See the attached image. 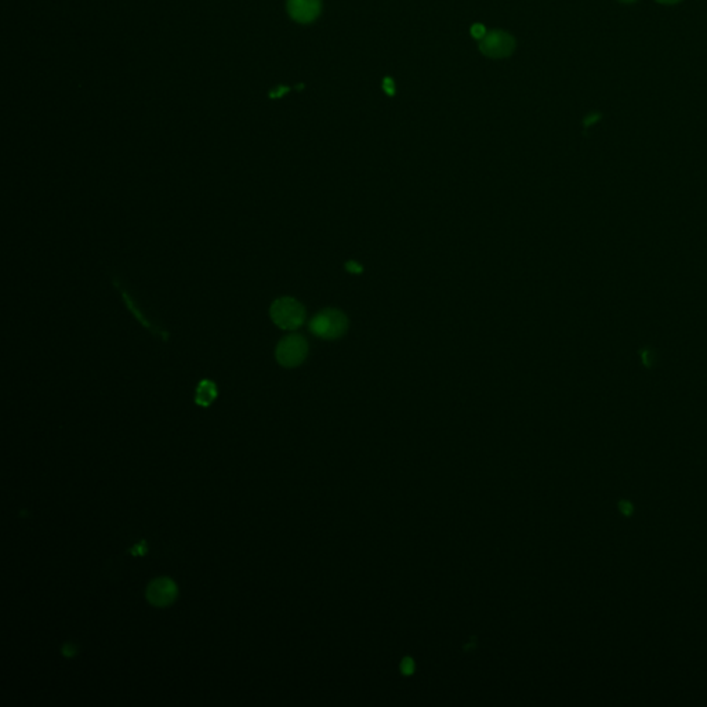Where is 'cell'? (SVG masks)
Instances as JSON below:
<instances>
[{"label": "cell", "instance_id": "12", "mask_svg": "<svg viewBox=\"0 0 707 707\" xmlns=\"http://www.w3.org/2000/svg\"><path fill=\"white\" fill-rule=\"evenodd\" d=\"M287 91H289V87H278V89H277V91L271 93L270 96H271L273 98H274V97H277V98H278V97H281V96H283V94H284V93H287Z\"/></svg>", "mask_w": 707, "mask_h": 707}, {"label": "cell", "instance_id": "9", "mask_svg": "<svg viewBox=\"0 0 707 707\" xmlns=\"http://www.w3.org/2000/svg\"><path fill=\"white\" fill-rule=\"evenodd\" d=\"M619 511H621L623 515L630 517V515L633 514V511H634V505H633V503H630L629 500H622V501H619Z\"/></svg>", "mask_w": 707, "mask_h": 707}, {"label": "cell", "instance_id": "6", "mask_svg": "<svg viewBox=\"0 0 707 707\" xmlns=\"http://www.w3.org/2000/svg\"><path fill=\"white\" fill-rule=\"evenodd\" d=\"M321 0H287L290 17L301 24L312 22L321 14Z\"/></svg>", "mask_w": 707, "mask_h": 707}, {"label": "cell", "instance_id": "8", "mask_svg": "<svg viewBox=\"0 0 707 707\" xmlns=\"http://www.w3.org/2000/svg\"><path fill=\"white\" fill-rule=\"evenodd\" d=\"M470 32H471V36H473V38H476V39H478V40H481V39H482V38L488 33V32H487V29H485V26H484V25H481V24H474V25L471 26Z\"/></svg>", "mask_w": 707, "mask_h": 707}, {"label": "cell", "instance_id": "4", "mask_svg": "<svg viewBox=\"0 0 707 707\" xmlns=\"http://www.w3.org/2000/svg\"><path fill=\"white\" fill-rule=\"evenodd\" d=\"M515 49L514 38L503 31L488 32L480 40V50L482 54L491 59H504L508 57Z\"/></svg>", "mask_w": 707, "mask_h": 707}, {"label": "cell", "instance_id": "2", "mask_svg": "<svg viewBox=\"0 0 707 707\" xmlns=\"http://www.w3.org/2000/svg\"><path fill=\"white\" fill-rule=\"evenodd\" d=\"M271 318L282 329L293 330L303 325L305 318L304 307L290 297L277 300L271 307Z\"/></svg>", "mask_w": 707, "mask_h": 707}, {"label": "cell", "instance_id": "14", "mask_svg": "<svg viewBox=\"0 0 707 707\" xmlns=\"http://www.w3.org/2000/svg\"><path fill=\"white\" fill-rule=\"evenodd\" d=\"M598 119H600V116H598V115H593V116H590V118H587V119L584 121V125H586V126H590V125H593V123H594L595 121H598Z\"/></svg>", "mask_w": 707, "mask_h": 707}, {"label": "cell", "instance_id": "3", "mask_svg": "<svg viewBox=\"0 0 707 707\" xmlns=\"http://www.w3.org/2000/svg\"><path fill=\"white\" fill-rule=\"evenodd\" d=\"M308 353L307 342L298 335H290L283 337L277 347V359L286 367H294L300 365Z\"/></svg>", "mask_w": 707, "mask_h": 707}, {"label": "cell", "instance_id": "11", "mask_svg": "<svg viewBox=\"0 0 707 707\" xmlns=\"http://www.w3.org/2000/svg\"><path fill=\"white\" fill-rule=\"evenodd\" d=\"M401 667H402V673H405V674H408V676H409V674H412V673H413V670H415V663H413V660H412V659L406 657V659H404V660H402Z\"/></svg>", "mask_w": 707, "mask_h": 707}, {"label": "cell", "instance_id": "5", "mask_svg": "<svg viewBox=\"0 0 707 707\" xmlns=\"http://www.w3.org/2000/svg\"><path fill=\"white\" fill-rule=\"evenodd\" d=\"M178 590L176 583L169 577H158L146 587V600L151 605L165 608L172 605L177 598Z\"/></svg>", "mask_w": 707, "mask_h": 707}, {"label": "cell", "instance_id": "1", "mask_svg": "<svg viewBox=\"0 0 707 707\" xmlns=\"http://www.w3.org/2000/svg\"><path fill=\"white\" fill-rule=\"evenodd\" d=\"M347 328L349 321L346 315L342 311L333 308L321 311L310 322V330L315 336L326 340H335L342 337L346 333Z\"/></svg>", "mask_w": 707, "mask_h": 707}, {"label": "cell", "instance_id": "7", "mask_svg": "<svg viewBox=\"0 0 707 707\" xmlns=\"http://www.w3.org/2000/svg\"><path fill=\"white\" fill-rule=\"evenodd\" d=\"M215 397H217V388L213 381L204 380L199 383V386L197 388V397H195V402L198 405L206 408V406L212 405Z\"/></svg>", "mask_w": 707, "mask_h": 707}, {"label": "cell", "instance_id": "13", "mask_svg": "<svg viewBox=\"0 0 707 707\" xmlns=\"http://www.w3.org/2000/svg\"><path fill=\"white\" fill-rule=\"evenodd\" d=\"M347 268H349V271H350V273H360V270H362V268H360V266H358L355 261H350V263L347 264Z\"/></svg>", "mask_w": 707, "mask_h": 707}, {"label": "cell", "instance_id": "10", "mask_svg": "<svg viewBox=\"0 0 707 707\" xmlns=\"http://www.w3.org/2000/svg\"><path fill=\"white\" fill-rule=\"evenodd\" d=\"M383 90L388 96H394L395 94V83H394V80L391 77H384V80H383Z\"/></svg>", "mask_w": 707, "mask_h": 707}, {"label": "cell", "instance_id": "16", "mask_svg": "<svg viewBox=\"0 0 707 707\" xmlns=\"http://www.w3.org/2000/svg\"><path fill=\"white\" fill-rule=\"evenodd\" d=\"M621 1H623V3H633V1H636V0H621Z\"/></svg>", "mask_w": 707, "mask_h": 707}, {"label": "cell", "instance_id": "15", "mask_svg": "<svg viewBox=\"0 0 707 707\" xmlns=\"http://www.w3.org/2000/svg\"><path fill=\"white\" fill-rule=\"evenodd\" d=\"M657 3H662V4H677L680 3L681 0H656Z\"/></svg>", "mask_w": 707, "mask_h": 707}]
</instances>
